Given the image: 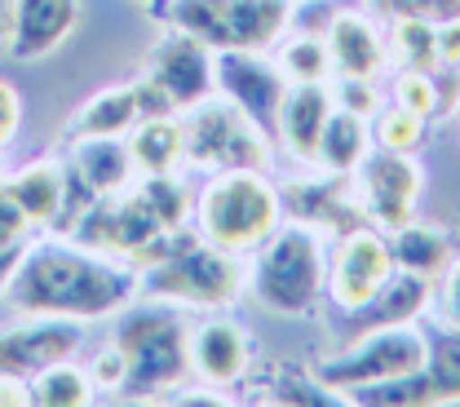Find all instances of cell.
I'll return each instance as SVG.
<instances>
[{"label": "cell", "mask_w": 460, "mask_h": 407, "mask_svg": "<svg viewBox=\"0 0 460 407\" xmlns=\"http://www.w3.org/2000/svg\"><path fill=\"white\" fill-rule=\"evenodd\" d=\"M137 275L107 261L98 248L40 239L22 248L4 275V305L13 314H54V319H102L133 301Z\"/></svg>", "instance_id": "obj_1"}, {"label": "cell", "mask_w": 460, "mask_h": 407, "mask_svg": "<svg viewBox=\"0 0 460 407\" xmlns=\"http://www.w3.org/2000/svg\"><path fill=\"white\" fill-rule=\"evenodd\" d=\"M323 288H328V252L319 231L296 222L261 239V252L252 266V296L261 310L279 319H296L319 301Z\"/></svg>", "instance_id": "obj_2"}, {"label": "cell", "mask_w": 460, "mask_h": 407, "mask_svg": "<svg viewBox=\"0 0 460 407\" xmlns=\"http://www.w3.org/2000/svg\"><path fill=\"white\" fill-rule=\"evenodd\" d=\"M195 217L213 248L243 252L279 226V195L257 169H222L199 190Z\"/></svg>", "instance_id": "obj_3"}, {"label": "cell", "mask_w": 460, "mask_h": 407, "mask_svg": "<svg viewBox=\"0 0 460 407\" xmlns=\"http://www.w3.org/2000/svg\"><path fill=\"white\" fill-rule=\"evenodd\" d=\"M181 146H186V160L195 169H257L266 173L270 164V146H266V133H261V119H252L239 102H195L190 116L181 124Z\"/></svg>", "instance_id": "obj_4"}, {"label": "cell", "mask_w": 460, "mask_h": 407, "mask_svg": "<svg viewBox=\"0 0 460 407\" xmlns=\"http://www.w3.org/2000/svg\"><path fill=\"white\" fill-rule=\"evenodd\" d=\"M115 349L124 354V385L133 394H151V390H169L190 372V337L172 314L155 310H137L124 314L115 323Z\"/></svg>", "instance_id": "obj_5"}, {"label": "cell", "mask_w": 460, "mask_h": 407, "mask_svg": "<svg viewBox=\"0 0 460 407\" xmlns=\"http://www.w3.org/2000/svg\"><path fill=\"white\" fill-rule=\"evenodd\" d=\"M213 84H217L213 45L177 27L155 45V54L146 62V80L137 84V98L146 116H169V111H190L195 102H204Z\"/></svg>", "instance_id": "obj_6"}, {"label": "cell", "mask_w": 460, "mask_h": 407, "mask_svg": "<svg viewBox=\"0 0 460 407\" xmlns=\"http://www.w3.org/2000/svg\"><path fill=\"white\" fill-rule=\"evenodd\" d=\"M425 363H429V341L411 323H381L376 332L354 341L332 363H323L319 381L328 390H363V385L416 376V372H425Z\"/></svg>", "instance_id": "obj_7"}, {"label": "cell", "mask_w": 460, "mask_h": 407, "mask_svg": "<svg viewBox=\"0 0 460 407\" xmlns=\"http://www.w3.org/2000/svg\"><path fill=\"white\" fill-rule=\"evenodd\" d=\"M239 284H243V275H239L234 257L226 248H213L208 239L169 248L146 275L151 296H172L186 305H226L239 296Z\"/></svg>", "instance_id": "obj_8"}, {"label": "cell", "mask_w": 460, "mask_h": 407, "mask_svg": "<svg viewBox=\"0 0 460 407\" xmlns=\"http://www.w3.org/2000/svg\"><path fill=\"white\" fill-rule=\"evenodd\" d=\"M75 239L98 252H124L137 261H160L172 248V231L160 226V217L142 204V195H98L89 213H80Z\"/></svg>", "instance_id": "obj_9"}, {"label": "cell", "mask_w": 460, "mask_h": 407, "mask_svg": "<svg viewBox=\"0 0 460 407\" xmlns=\"http://www.w3.org/2000/svg\"><path fill=\"white\" fill-rule=\"evenodd\" d=\"M394 275V252L381 231H349L332 257L328 292L341 310H367L385 279Z\"/></svg>", "instance_id": "obj_10"}, {"label": "cell", "mask_w": 460, "mask_h": 407, "mask_svg": "<svg viewBox=\"0 0 460 407\" xmlns=\"http://www.w3.org/2000/svg\"><path fill=\"white\" fill-rule=\"evenodd\" d=\"M358 181H363V199L367 213L385 226L399 231L411 222L416 195H420V169L407 160V151H372L358 160Z\"/></svg>", "instance_id": "obj_11"}, {"label": "cell", "mask_w": 460, "mask_h": 407, "mask_svg": "<svg viewBox=\"0 0 460 407\" xmlns=\"http://www.w3.org/2000/svg\"><path fill=\"white\" fill-rule=\"evenodd\" d=\"M27 323L0 328V372L31 376L58 358H71L80 346V323L75 319H54V314H22Z\"/></svg>", "instance_id": "obj_12"}, {"label": "cell", "mask_w": 460, "mask_h": 407, "mask_svg": "<svg viewBox=\"0 0 460 407\" xmlns=\"http://www.w3.org/2000/svg\"><path fill=\"white\" fill-rule=\"evenodd\" d=\"M217 84L230 102H239L252 119H275L288 93V80L279 66L261 58L257 49H222L217 54Z\"/></svg>", "instance_id": "obj_13"}, {"label": "cell", "mask_w": 460, "mask_h": 407, "mask_svg": "<svg viewBox=\"0 0 460 407\" xmlns=\"http://www.w3.org/2000/svg\"><path fill=\"white\" fill-rule=\"evenodd\" d=\"M75 22H80V0H13L9 54L18 62L45 58L75 31Z\"/></svg>", "instance_id": "obj_14"}, {"label": "cell", "mask_w": 460, "mask_h": 407, "mask_svg": "<svg viewBox=\"0 0 460 407\" xmlns=\"http://www.w3.org/2000/svg\"><path fill=\"white\" fill-rule=\"evenodd\" d=\"M190 367L204 385H230L248 367V341L230 319H204L190 332Z\"/></svg>", "instance_id": "obj_15"}, {"label": "cell", "mask_w": 460, "mask_h": 407, "mask_svg": "<svg viewBox=\"0 0 460 407\" xmlns=\"http://www.w3.org/2000/svg\"><path fill=\"white\" fill-rule=\"evenodd\" d=\"M328 111H332V93L323 84H288L275 124L296 160H319V137H323Z\"/></svg>", "instance_id": "obj_16"}, {"label": "cell", "mask_w": 460, "mask_h": 407, "mask_svg": "<svg viewBox=\"0 0 460 407\" xmlns=\"http://www.w3.org/2000/svg\"><path fill=\"white\" fill-rule=\"evenodd\" d=\"M328 49H332V66L341 75H354V80H376L381 66H385V49H381L376 27L363 13H354V9L332 13V22H328Z\"/></svg>", "instance_id": "obj_17"}, {"label": "cell", "mask_w": 460, "mask_h": 407, "mask_svg": "<svg viewBox=\"0 0 460 407\" xmlns=\"http://www.w3.org/2000/svg\"><path fill=\"white\" fill-rule=\"evenodd\" d=\"M133 173H137V169H133L128 142L119 146L115 137H75L71 177H75L89 195H119Z\"/></svg>", "instance_id": "obj_18"}, {"label": "cell", "mask_w": 460, "mask_h": 407, "mask_svg": "<svg viewBox=\"0 0 460 407\" xmlns=\"http://www.w3.org/2000/svg\"><path fill=\"white\" fill-rule=\"evenodd\" d=\"M0 186L13 195V204L27 213L31 226H54L62 217V208H66V173L58 164H49V160L18 169L13 177H4Z\"/></svg>", "instance_id": "obj_19"}, {"label": "cell", "mask_w": 460, "mask_h": 407, "mask_svg": "<svg viewBox=\"0 0 460 407\" xmlns=\"http://www.w3.org/2000/svg\"><path fill=\"white\" fill-rule=\"evenodd\" d=\"M142 116V98H137V84H124V89H107L98 98H89L75 119L66 124V137H119L128 133Z\"/></svg>", "instance_id": "obj_20"}, {"label": "cell", "mask_w": 460, "mask_h": 407, "mask_svg": "<svg viewBox=\"0 0 460 407\" xmlns=\"http://www.w3.org/2000/svg\"><path fill=\"white\" fill-rule=\"evenodd\" d=\"M226 49H266L288 22V0H222Z\"/></svg>", "instance_id": "obj_21"}, {"label": "cell", "mask_w": 460, "mask_h": 407, "mask_svg": "<svg viewBox=\"0 0 460 407\" xmlns=\"http://www.w3.org/2000/svg\"><path fill=\"white\" fill-rule=\"evenodd\" d=\"M128 155H133V169L137 173H172L181 160H186V146H181V124L169 116H151L142 119L128 137Z\"/></svg>", "instance_id": "obj_22"}, {"label": "cell", "mask_w": 460, "mask_h": 407, "mask_svg": "<svg viewBox=\"0 0 460 407\" xmlns=\"http://www.w3.org/2000/svg\"><path fill=\"white\" fill-rule=\"evenodd\" d=\"M367 155V124L363 116L332 107L328 124H323V137H319V164H328L332 173H354L358 160Z\"/></svg>", "instance_id": "obj_23"}, {"label": "cell", "mask_w": 460, "mask_h": 407, "mask_svg": "<svg viewBox=\"0 0 460 407\" xmlns=\"http://www.w3.org/2000/svg\"><path fill=\"white\" fill-rule=\"evenodd\" d=\"M93 399V381L89 372H80L75 363L58 358L49 367L31 372V403L36 407H84Z\"/></svg>", "instance_id": "obj_24"}, {"label": "cell", "mask_w": 460, "mask_h": 407, "mask_svg": "<svg viewBox=\"0 0 460 407\" xmlns=\"http://www.w3.org/2000/svg\"><path fill=\"white\" fill-rule=\"evenodd\" d=\"M390 252H394V266L416 270V275H438V270L452 261V257H447V239L438 231H429V226H416V222H407V226L394 231Z\"/></svg>", "instance_id": "obj_25"}, {"label": "cell", "mask_w": 460, "mask_h": 407, "mask_svg": "<svg viewBox=\"0 0 460 407\" xmlns=\"http://www.w3.org/2000/svg\"><path fill=\"white\" fill-rule=\"evenodd\" d=\"M429 301V275H416V270H402L385 279V288L376 292V323H407L420 314V305Z\"/></svg>", "instance_id": "obj_26"}, {"label": "cell", "mask_w": 460, "mask_h": 407, "mask_svg": "<svg viewBox=\"0 0 460 407\" xmlns=\"http://www.w3.org/2000/svg\"><path fill=\"white\" fill-rule=\"evenodd\" d=\"M394 58L402 71H434L438 66V22L394 18Z\"/></svg>", "instance_id": "obj_27"}, {"label": "cell", "mask_w": 460, "mask_h": 407, "mask_svg": "<svg viewBox=\"0 0 460 407\" xmlns=\"http://www.w3.org/2000/svg\"><path fill=\"white\" fill-rule=\"evenodd\" d=\"M279 71H284L288 84H323L328 71H332L328 40H319V36H296V40H288L284 54H279Z\"/></svg>", "instance_id": "obj_28"}, {"label": "cell", "mask_w": 460, "mask_h": 407, "mask_svg": "<svg viewBox=\"0 0 460 407\" xmlns=\"http://www.w3.org/2000/svg\"><path fill=\"white\" fill-rule=\"evenodd\" d=\"M137 195H142V204L160 217V226H164V231H177V226L186 222V213H190L186 186H181L172 173H151L142 186H137Z\"/></svg>", "instance_id": "obj_29"}, {"label": "cell", "mask_w": 460, "mask_h": 407, "mask_svg": "<svg viewBox=\"0 0 460 407\" xmlns=\"http://www.w3.org/2000/svg\"><path fill=\"white\" fill-rule=\"evenodd\" d=\"M429 385H434V399H460V328L438 337V346H429Z\"/></svg>", "instance_id": "obj_30"}, {"label": "cell", "mask_w": 460, "mask_h": 407, "mask_svg": "<svg viewBox=\"0 0 460 407\" xmlns=\"http://www.w3.org/2000/svg\"><path fill=\"white\" fill-rule=\"evenodd\" d=\"M420 119L416 111H407V107H390V111H376V142L385 146V151H411L416 142H420Z\"/></svg>", "instance_id": "obj_31"}, {"label": "cell", "mask_w": 460, "mask_h": 407, "mask_svg": "<svg viewBox=\"0 0 460 407\" xmlns=\"http://www.w3.org/2000/svg\"><path fill=\"white\" fill-rule=\"evenodd\" d=\"M394 102L416 111V116H434L438 111V84L429 71H402L394 80Z\"/></svg>", "instance_id": "obj_32"}, {"label": "cell", "mask_w": 460, "mask_h": 407, "mask_svg": "<svg viewBox=\"0 0 460 407\" xmlns=\"http://www.w3.org/2000/svg\"><path fill=\"white\" fill-rule=\"evenodd\" d=\"M376 13L394 18H429V22H447L460 13V0H372Z\"/></svg>", "instance_id": "obj_33"}, {"label": "cell", "mask_w": 460, "mask_h": 407, "mask_svg": "<svg viewBox=\"0 0 460 407\" xmlns=\"http://www.w3.org/2000/svg\"><path fill=\"white\" fill-rule=\"evenodd\" d=\"M31 231V222H27V213L13 204V195L0 186V257H18V243H22V234Z\"/></svg>", "instance_id": "obj_34"}, {"label": "cell", "mask_w": 460, "mask_h": 407, "mask_svg": "<svg viewBox=\"0 0 460 407\" xmlns=\"http://www.w3.org/2000/svg\"><path fill=\"white\" fill-rule=\"evenodd\" d=\"M337 98H341L345 111H354V116H363V119H372L376 116V107H381V98H376L372 80H354V75H341Z\"/></svg>", "instance_id": "obj_35"}, {"label": "cell", "mask_w": 460, "mask_h": 407, "mask_svg": "<svg viewBox=\"0 0 460 407\" xmlns=\"http://www.w3.org/2000/svg\"><path fill=\"white\" fill-rule=\"evenodd\" d=\"M124 354L119 349H102L98 358H93V367H89V381H93V390H119L124 385Z\"/></svg>", "instance_id": "obj_36"}, {"label": "cell", "mask_w": 460, "mask_h": 407, "mask_svg": "<svg viewBox=\"0 0 460 407\" xmlns=\"http://www.w3.org/2000/svg\"><path fill=\"white\" fill-rule=\"evenodd\" d=\"M18 119H22V98H18V89L9 80H0V151L18 133Z\"/></svg>", "instance_id": "obj_37"}, {"label": "cell", "mask_w": 460, "mask_h": 407, "mask_svg": "<svg viewBox=\"0 0 460 407\" xmlns=\"http://www.w3.org/2000/svg\"><path fill=\"white\" fill-rule=\"evenodd\" d=\"M438 301H443V314H447V323H452V328H460V261H447V266H443Z\"/></svg>", "instance_id": "obj_38"}, {"label": "cell", "mask_w": 460, "mask_h": 407, "mask_svg": "<svg viewBox=\"0 0 460 407\" xmlns=\"http://www.w3.org/2000/svg\"><path fill=\"white\" fill-rule=\"evenodd\" d=\"M438 66H460V13L438 22Z\"/></svg>", "instance_id": "obj_39"}, {"label": "cell", "mask_w": 460, "mask_h": 407, "mask_svg": "<svg viewBox=\"0 0 460 407\" xmlns=\"http://www.w3.org/2000/svg\"><path fill=\"white\" fill-rule=\"evenodd\" d=\"M31 403V381L18 372H0V407H27Z\"/></svg>", "instance_id": "obj_40"}, {"label": "cell", "mask_w": 460, "mask_h": 407, "mask_svg": "<svg viewBox=\"0 0 460 407\" xmlns=\"http://www.w3.org/2000/svg\"><path fill=\"white\" fill-rule=\"evenodd\" d=\"M9 22H13V0H0V45H9Z\"/></svg>", "instance_id": "obj_41"}, {"label": "cell", "mask_w": 460, "mask_h": 407, "mask_svg": "<svg viewBox=\"0 0 460 407\" xmlns=\"http://www.w3.org/2000/svg\"><path fill=\"white\" fill-rule=\"evenodd\" d=\"M142 4H155V0H142Z\"/></svg>", "instance_id": "obj_42"}]
</instances>
